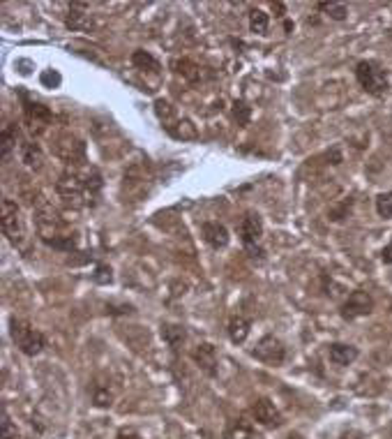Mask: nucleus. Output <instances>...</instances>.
<instances>
[{
	"instance_id": "nucleus-20",
	"label": "nucleus",
	"mask_w": 392,
	"mask_h": 439,
	"mask_svg": "<svg viewBox=\"0 0 392 439\" xmlns=\"http://www.w3.org/2000/svg\"><path fill=\"white\" fill-rule=\"evenodd\" d=\"M132 63L139 67V70H150V72H159V60L153 56L150 51L137 49L132 53Z\"/></svg>"
},
{
	"instance_id": "nucleus-11",
	"label": "nucleus",
	"mask_w": 392,
	"mask_h": 439,
	"mask_svg": "<svg viewBox=\"0 0 392 439\" xmlns=\"http://www.w3.org/2000/svg\"><path fill=\"white\" fill-rule=\"evenodd\" d=\"M65 24H67V28H72V30H90L92 19H90V15H88V5L86 3H72L70 12H67Z\"/></svg>"
},
{
	"instance_id": "nucleus-26",
	"label": "nucleus",
	"mask_w": 392,
	"mask_h": 439,
	"mask_svg": "<svg viewBox=\"0 0 392 439\" xmlns=\"http://www.w3.org/2000/svg\"><path fill=\"white\" fill-rule=\"evenodd\" d=\"M0 439H19V428L12 423V418L5 409H3V421H0Z\"/></svg>"
},
{
	"instance_id": "nucleus-27",
	"label": "nucleus",
	"mask_w": 392,
	"mask_h": 439,
	"mask_svg": "<svg viewBox=\"0 0 392 439\" xmlns=\"http://www.w3.org/2000/svg\"><path fill=\"white\" fill-rule=\"evenodd\" d=\"M233 118L238 120V125H247L249 118H252V109L245 102H235L233 104Z\"/></svg>"
},
{
	"instance_id": "nucleus-28",
	"label": "nucleus",
	"mask_w": 392,
	"mask_h": 439,
	"mask_svg": "<svg viewBox=\"0 0 392 439\" xmlns=\"http://www.w3.org/2000/svg\"><path fill=\"white\" fill-rule=\"evenodd\" d=\"M92 280L97 282V285H111V280H113L111 268L104 266V263H99V266L95 268V273H92Z\"/></svg>"
},
{
	"instance_id": "nucleus-31",
	"label": "nucleus",
	"mask_w": 392,
	"mask_h": 439,
	"mask_svg": "<svg viewBox=\"0 0 392 439\" xmlns=\"http://www.w3.org/2000/svg\"><path fill=\"white\" fill-rule=\"evenodd\" d=\"M381 259H383V263H392V239H390V243H388V245L383 247V252H381Z\"/></svg>"
},
{
	"instance_id": "nucleus-30",
	"label": "nucleus",
	"mask_w": 392,
	"mask_h": 439,
	"mask_svg": "<svg viewBox=\"0 0 392 439\" xmlns=\"http://www.w3.org/2000/svg\"><path fill=\"white\" fill-rule=\"evenodd\" d=\"M39 81H42V86H46V88H58L60 86V74L58 72H53V70H46V72H42V77H39Z\"/></svg>"
},
{
	"instance_id": "nucleus-3",
	"label": "nucleus",
	"mask_w": 392,
	"mask_h": 439,
	"mask_svg": "<svg viewBox=\"0 0 392 439\" xmlns=\"http://www.w3.org/2000/svg\"><path fill=\"white\" fill-rule=\"evenodd\" d=\"M355 79L357 84L362 86V91L374 97L385 95L390 88L388 72H385L383 65L376 63V60H360V63L355 65Z\"/></svg>"
},
{
	"instance_id": "nucleus-33",
	"label": "nucleus",
	"mask_w": 392,
	"mask_h": 439,
	"mask_svg": "<svg viewBox=\"0 0 392 439\" xmlns=\"http://www.w3.org/2000/svg\"><path fill=\"white\" fill-rule=\"evenodd\" d=\"M116 439H141L139 432H134V430H120Z\"/></svg>"
},
{
	"instance_id": "nucleus-35",
	"label": "nucleus",
	"mask_w": 392,
	"mask_h": 439,
	"mask_svg": "<svg viewBox=\"0 0 392 439\" xmlns=\"http://www.w3.org/2000/svg\"><path fill=\"white\" fill-rule=\"evenodd\" d=\"M273 12H280V17H284V5L282 3H273Z\"/></svg>"
},
{
	"instance_id": "nucleus-19",
	"label": "nucleus",
	"mask_w": 392,
	"mask_h": 439,
	"mask_svg": "<svg viewBox=\"0 0 392 439\" xmlns=\"http://www.w3.org/2000/svg\"><path fill=\"white\" fill-rule=\"evenodd\" d=\"M270 28V17L263 10L254 8L249 10V30L256 32V35H266Z\"/></svg>"
},
{
	"instance_id": "nucleus-16",
	"label": "nucleus",
	"mask_w": 392,
	"mask_h": 439,
	"mask_svg": "<svg viewBox=\"0 0 392 439\" xmlns=\"http://www.w3.org/2000/svg\"><path fill=\"white\" fill-rule=\"evenodd\" d=\"M164 130L171 134L173 139H178V141H192L199 137V132H196V125L192 123L189 118H178V120H173L171 125H166Z\"/></svg>"
},
{
	"instance_id": "nucleus-5",
	"label": "nucleus",
	"mask_w": 392,
	"mask_h": 439,
	"mask_svg": "<svg viewBox=\"0 0 392 439\" xmlns=\"http://www.w3.org/2000/svg\"><path fill=\"white\" fill-rule=\"evenodd\" d=\"M252 356L256 361L266 363V366H282V363L286 361V347H284L280 337L266 335L261 337L259 344L252 349Z\"/></svg>"
},
{
	"instance_id": "nucleus-18",
	"label": "nucleus",
	"mask_w": 392,
	"mask_h": 439,
	"mask_svg": "<svg viewBox=\"0 0 392 439\" xmlns=\"http://www.w3.org/2000/svg\"><path fill=\"white\" fill-rule=\"evenodd\" d=\"M17 139H19V132L17 127H5L3 132H0V160H8L12 151L17 148Z\"/></svg>"
},
{
	"instance_id": "nucleus-2",
	"label": "nucleus",
	"mask_w": 392,
	"mask_h": 439,
	"mask_svg": "<svg viewBox=\"0 0 392 439\" xmlns=\"http://www.w3.org/2000/svg\"><path fill=\"white\" fill-rule=\"evenodd\" d=\"M10 333H12V340L19 349H21V354L26 356H37L42 354V349L46 347V337L42 330H37L32 326L30 321L26 319H12L10 321Z\"/></svg>"
},
{
	"instance_id": "nucleus-22",
	"label": "nucleus",
	"mask_w": 392,
	"mask_h": 439,
	"mask_svg": "<svg viewBox=\"0 0 392 439\" xmlns=\"http://www.w3.org/2000/svg\"><path fill=\"white\" fill-rule=\"evenodd\" d=\"M224 439H254V430L247 421H235L231 423V428L224 432Z\"/></svg>"
},
{
	"instance_id": "nucleus-17",
	"label": "nucleus",
	"mask_w": 392,
	"mask_h": 439,
	"mask_svg": "<svg viewBox=\"0 0 392 439\" xmlns=\"http://www.w3.org/2000/svg\"><path fill=\"white\" fill-rule=\"evenodd\" d=\"M161 337H164L168 347L178 349L182 347V342L187 340V330L185 326H180V324H164V326H161Z\"/></svg>"
},
{
	"instance_id": "nucleus-29",
	"label": "nucleus",
	"mask_w": 392,
	"mask_h": 439,
	"mask_svg": "<svg viewBox=\"0 0 392 439\" xmlns=\"http://www.w3.org/2000/svg\"><path fill=\"white\" fill-rule=\"evenodd\" d=\"M351 204H353V199H344L342 201V206H337V208H330V220L333 222H340L346 218V211H351Z\"/></svg>"
},
{
	"instance_id": "nucleus-24",
	"label": "nucleus",
	"mask_w": 392,
	"mask_h": 439,
	"mask_svg": "<svg viewBox=\"0 0 392 439\" xmlns=\"http://www.w3.org/2000/svg\"><path fill=\"white\" fill-rule=\"evenodd\" d=\"M155 113H157V118L166 125H171L175 118V109L171 106V102H166V100H155Z\"/></svg>"
},
{
	"instance_id": "nucleus-13",
	"label": "nucleus",
	"mask_w": 392,
	"mask_h": 439,
	"mask_svg": "<svg viewBox=\"0 0 392 439\" xmlns=\"http://www.w3.org/2000/svg\"><path fill=\"white\" fill-rule=\"evenodd\" d=\"M357 356H360V351L353 344H346V342H333L328 347V359L335 363V366H351Z\"/></svg>"
},
{
	"instance_id": "nucleus-9",
	"label": "nucleus",
	"mask_w": 392,
	"mask_h": 439,
	"mask_svg": "<svg viewBox=\"0 0 392 439\" xmlns=\"http://www.w3.org/2000/svg\"><path fill=\"white\" fill-rule=\"evenodd\" d=\"M192 359L206 375H210V377L217 375V349H215L210 342H201L199 347H194Z\"/></svg>"
},
{
	"instance_id": "nucleus-1",
	"label": "nucleus",
	"mask_w": 392,
	"mask_h": 439,
	"mask_svg": "<svg viewBox=\"0 0 392 439\" xmlns=\"http://www.w3.org/2000/svg\"><path fill=\"white\" fill-rule=\"evenodd\" d=\"M0 225H3V234L8 236V241L12 243L14 247H23L26 245V239H28V227H26V218L21 213V208H19L14 201L5 197L3 204H0Z\"/></svg>"
},
{
	"instance_id": "nucleus-34",
	"label": "nucleus",
	"mask_w": 392,
	"mask_h": 439,
	"mask_svg": "<svg viewBox=\"0 0 392 439\" xmlns=\"http://www.w3.org/2000/svg\"><path fill=\"white\" fill-rule=\"evenodd\" d=\"M328 160H333V162H330V165H340V162H342V153H340V148H333V151H330L328 153Z\"/></svg>"
},
{
	"instance_id": "nucleus-6",
	"label": "nucleus",
	"mask_w": 392,
	"mask_h": 439,
	"mask_svg": "<svg viewBox=\"0 0 392 439\" xmlns=\"http://www.w3.org/2000/svg\"><path fill=\"white\" fill-rule=\"evenodd\" d=\"M371 310H374V299H371V294L362 292V289H355V292H351L346 296V301L342 303L340 315L346 321H353V319H360V317L371 315Z\"/></svg>"
},
{
	"instance_id": "nucleus-12",
	"label": "nucleus",
	"mask_w": 392,
	"mask_h": 439,
	"mask_svg": "<svg viewBox=\"0 0 392 439\" xmlns=\"http://www.w3.org/2000/svg\"><path fill=\"white\" fill-rule=\"evenodd\" d=\"M201 232H204V239L210 247L215 250H222L228 245V241H231V236H228V229L222 225V222H206L204 227H201Z\"/></svg>"
},
{
	"instance_id": "nucleus-36",
	"label": "nucleus",
	"mask_w": 392,
	"mask_h": 439,
	"mask_svg": "<svg viewBox=\"0 0 392 439\" xmlns=\"http://www.w3.org/2000/svg\"><path fill=\"white\" fill-rule=\"evenodd\" d=\"M390 432H392V425H390Z\"/></svg>"
},
{
	"instance_id": "nucleus-8",
	"label": "nucleus",
	"mask_w": 392,
	"mask_h": 439,
	"mask_svg": "<svg viewBox=\"0 0 392 439\" xmlns=\"http://www.w3.org/2000/svg\"><path fill=\"white\" fill-rule=\"evenodd\" d=\"M252 414H254V421L261 423L263 428H280V425L284 423L280 409H277L268 398H259V400L254 402Z\"/></svg>"
},
{
	"instance_id": "nucleus-21",
	"label": "nucleus",
	"mask_w": 392,
	"mask_h": 439,
	"mask_svg": "<svg viewBox=\"0 0 392 439\" xmlns=\"http://www.w3.org/2000/svg\"><path fill=\"white\" fill-rule=\"evenodd\" d=\"M113 402V391L104 382H97L92 386V404L95 407H109Z\"/></svg>"
},
{
	"instance_id": "nucleus-7",
	"label": "nucleus",
	"mask_w": 392,
	"mask_h": 439,
	"mask_svg": "<svg viewBox=\"0 0 392 439\" xmlns=\"http://www.w3.org/2000/svg\"><path fill=\"white\" fill-rule=\"evenodd\" d=\"M238 234H240V241H242V245H245V250L261 245V239H263V220H261V215L259 213H247L245 218L240 220Z\"/></svg>"
},
{
	"instance_id": "nucleus-10",
	"label": "nucleus",
	"mask_w": 392,
	"mask_h": 439,
	"mask_svg": "<svg viewBox=\"0 0 392 439\" xmlns=\"http://www.w3.org/2000/svg\"><path fill=\"white\" fill-rule=\"evenodd\" d=\"M23 113H26V123L32 132H42L46 125H51V111L46 109L44 104H37V102H26L23 106Z\"/></svg>"
},
{
	"instance_id": "nucleus-14",
	"label": "nucleus",
	"mask_w": 392,
	"mask_h": 439,
	"mask_svg": "<svg viewBox=\"0 0 392 439\" xmlns=\"http://www.w3.org/2000/svg\"><path fill=\"white\" fill-rule=\"evenodd\" d=\"M19 153H21V162L28 169H32V171H39V169L44 167V151L35 141H23V144L19 146Z\"/></svg>"
},
{
	"instance_id": "nucleus-25",
	"label": "nucleus",
	"mask_w": 392,
	"mask_h": 439,
	"mask_svg": "<svg viewBox=\"0 0 392 439\" xmlns=\"http://www.w3.org/2000/svg\"><path fill=\"white\" fill-rule=\"evenodd\" d=\"M376 213L381 215V218H392V190L390 192H381L376 197Z\"/></svg>"
},
{
	"instance_id": "nucleus-4",
	"label": "nucleus",
	"mask_w": 392,
	"mask_h": 439,
	"mask_svg": "<svg viewBox=\"0 0 392 439\" xmlns=\"http://www.w3.org/2000/svg\"><path fill=\"white\" fill-rule=\"evenodd\" d=\"M58 194L67 201V204H74V206L88 204L86 178H81L77 171H65L58 180Z\"/></svg>"
},
{
	"instance_id": "nucleus-32",
	"label": "nucleus",
	"mask_w": 392,
	"mask_h": 439,
	"mask_svg": "<svg viewBox=\"0 0 392 439\" xmlns=\"http://www.w3.org/2000/svg\"><path fill=\"white\" fill-rule=\"evenodd\" d=\"M364 435L360 430H355V428H351V430H346V432H342V437L340 439H362Z\"/></svg>"
},
{
	"instance_id": "nucleus-23",
	"label": "nucleus",
	"mask_w": 392,
	"mask_h": 439,
	"mask_svg": "<svg viewBox=\"0 0 392 439\" xmlns=\"http://www.w3.org/2000/svg\"><path fill=\"white\" fill-rule=\"evenodd\" d=\"M319 12H326L330 19H335V21H344L349 15V8L344 3H319L316 5Z\"/></svg>"
},
{
	"instance_id": "nucleus-15",
	"label": "nucleus",
	"mask_w": 392,
	"mask_h": 439,
	"mask_svg": "<svg viewBox=\"0 0 392 439\" xmlns=\"http://www.w3.org/2000/svg\"><path fill=\"white\" fill-rule=\"evenodd\" d=\"M249 330H252V321L247 319V317L242 315H233L231 319H228V326H226V333H228V340L233 344H242L249 337Z\"/></svg>"
}]
</instances>
